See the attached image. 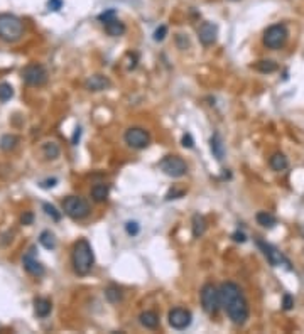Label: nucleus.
<instances>
[{
    "label": "nucleus",
    "instance_id": "obj_1",
    "mask_svg": "<svg viewBox=\"0 0 304 334\" xmlns=\"http://www.w3.org/2000/svg\"><path fill=\"white\" fill-rule=\"evenodd\" d=\"M220 295H221V307L225 309L230 321L236 324V326H242V324L247 322V319L250 316V309L242 289L235 282H225L220 287Z\"/></svg>",
    "mask_w": 304,
    "mask_h": 334
},
{
    "label": "nucleus",
    "instance_id": "obj_2",
    "mask_svg": "<svg viewBox=\"0 0 304 334\" xmlns=\"http://www.w3.org/2000/svg\"><path fill=\"white\" fill-rule=\"evenodd\" d=\"M71 265H73L75 274L80 275V277L88 275L91 272V269H93L95 265L93 248H91L90 241L86 238H80L73 245V250H71Z\"/></svg>",
    "mask_w": 304,
    "mask_h": 334
},
{
    "label": "nucleus",
    "instance_id": "obj_3",
    "mask_svg": "<svg viewBox=\"0 0 304 334\" xmlns=\"http://www.w3.org/2000/svg\"><path fill=\"white\" fill-rule=\"evenodd\" d=\"M24 36V22L14 14H0V41L14 44Z\"/></svg>",
    "mask_w": 304,
    "mask_h": 334
},
{
    "label": "nucleus",
    "instance_id": "obj_4",
    "mask_svg": "<svg viewBox=\"0 0 304 334\" xmlns=\"http://www.w3.org/2000/svg\"><path fill=\"white\" fill-rule=\"evenodd\" d=\"M63 211L71 220L81 221L90 215V205L85 197L81 196H68L63 199Z\"/></svg>",
    "mask_w": 304,
    "mask_h": 334
},
{
    "label": "nucleus",
    "instance_id": "obj_5",
    "mask_svg": "<svg viewBox=\"0 0 304 334\" xmlns=\"http://www.w3.org/2000/svg\"><path fill=\"white\" fill-rule=\"evenodd\" d=\"M200 299H201V306L203 311L210 316H216L221 307V295H220V289H216L213 284H205L201 287L200 292Z\"/></svg>",
    "mask_w": 304,
    "mask_h": 334
},
{
    "label": "nucleus",
    "instance_id": "obj_6",
    "mask_svg": "<svg viewBox=\"0 0 304 334\" xmlns=\"http://www.w3.org/2000/svg\"><path fill=\"white\" fill-rule=\"evenodd\" d=\"M287 37H289V32L286 26H284V24H274V26L265 29L262 41L265 47L276 51V49H281V47L286 44Z\"/></svg>",
    "mask_w": 304,
    "mask_h": 334
},
{
    "label": "nucleus",
    "instance_id": "obj_7",
    "mask_svg": "<svg viewBox=\"0 0 304 334\" xmlns=\"http://www.w3.org/2000/svg\"><path fill=\"white\" fill-rule=\"evenodd\" d=\"M124 140L130 149L144 151V149H147L151 145V133L142 127H130L125 130Z\"/></svg>",
    "mask_w": 304,
    "mask_h": 334
},
{
    "label": "nucleus",
    "instance_id": "obj_8",
    "mask_svg": "<svg viewBox=\"0 0 304 334\" xmlns=\"http://www.w3.org/2000/svg\"><path fill=\"white\" fill-rule=\"evenodd\" d=\"M22 81L27 86H42L47 83V71L39 62H32L22 70Z\"/></svg>",
    "mask_w": 304,
    "mask_h": 334
},
{
    "label": "nucleus",
    "instance_id": "obj_9",
    "mask_svg": "<svg viewBox=\"0 0 304 334\" xmlns=\"http://www.w3.org/2000/svg\"><path fill=\"white\" fill-rule=\"evenodd\" d=\"M159 167L169 177H183L188 172V164L179 156H166L159 164Z\"/></svg>",
    "mask_w": 304,
    "mask_h": 334
},
{
    "label": "nucleus",
    "instance_id": "obj_10",
    "mask_svg": "<svg viewBox=\"0 0 304 334\" xmlns=\"http://www.w3.org/2000/svg\"><path fill=\"white\" fill-rule=\"evenodd\" d=\"M167 321H169V326L172 329H176V331H185V329L191 326L193 314L185 307H174L169 311Z\"/></svg>",
    "mask_w": 304,
    "mask_h": 334
},
{
    "label": "nucleus",
    "instance_id": "obj_11",
    "mask_svg": "<svg viewBox=\"0 0 304 334\" xmlns=\"http://www.w3.org/2000/svg\"><path fill=\"white\" fill-rule=\"evenodd\" d=\"M257 246L260 250H262V253L265 258L269 260V263L272 265V267H281V265H287V269L291 270V267H289V260L284 256L281 251H279L276 246L267 243V241H262V240H257Z\"/></svg>",
    "mask_w": 304,
    "mask_h": 334
},
{
    "label": "nucleus",
    "instance_id": "obj_12",
    "mask_svg": "<svg viewBox=\"0 0 304 334\" xmlns=\"http://www.w3.org/2000/svg\"><path fill=\"white\" fill-rule=\"evenodd\" d=\"M22 265H24V270H26L27 274L34 275V277L44 275V265L36 258V246H31L27 253L22 256Z\"/></svg>",
    "mask_w": 304,
    "mask_h": 334
},
{
    "label": "nucleus",
    "instance_id": "obj_13",
    "mask_svg": "<svg viewBox=\"0 0 304 334\" xmlns=\"http://www.w3.org/2000/svg\"><path fill=\"white\" fill-rule=\"evenodd\" d=\"M218 37V27L213 22H201L198 27V39L203 46H213Z\"/></svg>",
    "mask_w": 304,
    "mask_h": 334
},
{
    "label": "nucleus",
    "instance_id": "obj_14",
    "mask_svg": "<svg viewBox=\"0 0 304 334\" xmlns=\"http://www.w3.org/2000/svg\"><path fill=\"white\" fill-rule=\"evenodd\" d=\"M110 86V80L103 75H93L85 81V88L88 91H103Z\"/></svg>",
    "mask_w": 304,
    "mask_h": 334
},
{
    "label": "nucleus",
    "instance_id": "obj_15",
    "mask_svg": "<svg viewBox=\"0 0 304 334\" xmlns=\"http://www.w3.org/2000/svg\"><path fill=\"white\" fill-rule=\"evenodd\" d=\"M210 149H211V154H213V157L216 159V161H223V157H225V145H223V140H221V135L218 132H215L213 135H211Z\"/></svg>",
    "mask_w": 304,
    "mask_h": 334
},
{
    "label": "nucleus",
    "instance_id": "obj_16",
    "mask_svg": "<svg viewBox=\"0 0 304 334\" xmlns=\"http://www.w3.org/2000/svg\"><path fill=\"white\" fill-rule=\"evenodd\" d=\"M51 311H52L51 301H47V299H44V297L34 299V314H36L37 317L44 319V317L49 316Z\"/></svg>",
    "mask_w": 304,
    "mask_h": 334
},
{
    "label": "nucleus",
    "instance_id": "obj_17",
    "mask_svg": "<svg viewBox=\"0 0 304 334\" xmlns=\"http://www.w3.org/2000/svg\"><path fill=\"white\" fill-rule=\"evenodd\" d=\"M103 26H105V32H107L110 37H120V36H124L125 31H127L125 24L120 22L117 17H113L112 21H108L107 24H103Z\"/></svg>",
    "mask_w": 304,
    "mask_h": 334
},
{
    "label": "nucleus",
    "instance_id": "obj_18",
    "mask_svg": "<svg viewBox=\"0 0 304 334\" xmlns=\"http://www.w3.org/2000/svg\"><path fill=\"white\" fill-rule=\"evenodd\" d=\"M91 199H93L95 203H105L107 201V197L110 194V186L105 182H98L95 184L93 187H91Z\"/></svg>",
    "mask_w": 304,
    "mask_h": 334
},
{
    "label": "nucleus",
    "instance_id": "obj_19",
    "mask_svg": "<svg viewBox=\"0 0 304 334\" xmlns=\"http://www.w3.org/2000/svg\"><path fill=\"white\" fill-rule=\"evenodd\" d=\"M269 166H270L272 171L282 172V171H286V169L289 167V161H287V157L284 156L282 152H276V154H272V156H270Z\"/></svg>",
    "mask_w": 304,
    "mask_h": 334
},
{
    "label": "nucleus",
    "instance_id": "obj_20",
    "mask_svg": "<svg viewBox=\"0 0 304 334\" xmlns=\"http://www.w3.org/2000/svg\"><path fill=\"white\" fill-rule=\"evenodd\" d=\"M139 321L146 329H156L159 326V314L156 311H144L139 316Z\"/></svg>",
    "mask_w": 304,
    "mask_h": 334
},
{
    "label": "nucleus",
    "instance_id": "obj_21",
    "mask_svg": "<svg viewBox=\"0 0 304 334\" xmlns=\"http://www.w3.org/2000/svg\"><path fill=\"white\" fill-rule=\"evenodd\" d=\"M42 154H44V157L47 159V161H54V159H57L59 157V154H61V149H59V145H57L56 142H44L42 144Z\"/></svg>",
    "mask_w": 304,
    "mask_h": 334
},
{
    "label": "nucleus",
    "instance_id": "obj_22",
    "mask_svg": "<svg viewBox=\"0 0 304 334\" xmlns=\"http://www.w3.org/2000/svg\"><path fill=\"white\" fill-rule=\"evenodd\" d=\"M191 228H193V236H195V238H200V236L205 235V231H206V220L201 215H195L193 216Z\"/></svg>",
    "mask_w": 304,
    "mask_h": 334
},
{
    "label": "nucleus",
    "instance_id": "obj_23",
    "mask_svg": "<svg viewBox=\"0 0 304 334\" xmlns=\"http://www.w3.org/2000/svg\"><path fill=\"white\" fill-rule=\"evenodd\" d=\"M19 144V137L14 133H6L2 139H0V149H2L4 152H11L14 149L17 147Z\"/></svg>",
    "mask_w": 304,
    "mask_h": 334
},
{
    "label": "nucleus",
    "instance_id": "obj_24",
    "mask_svg": "<svg viewBox=\"0 0 304 334\" xmlns=\"http://www.w3.org/2000/svg\"><path fill=\"white\" fill-rule=\"evenodd\" d=\"M257 223L260 226H264V228H274L277 225V218L267 211H260L257 213Z\"/></svg>",
    "mask_w": 304,
    "mask_h": 334
},
{
    "label": "nucleus",
    "instance_id": "obj_25",
    "mask_svg": "<svg viewBox=\"0 0 304 334\" xmlns=\"http://www.w3.org/2000/svg\"><path fill=\"white\" fill-rule=\"evenodd\" d=\"M39 243L44 246L46 250H54L56 248V236L54 233H51L49 230L42 231L39 235Z\"/></svg>",
    "mask_w": 304,
    "mask_h": 334
},
{
    "label": "nucleus",
    "instance_id": "obj_26",
    "mask_svg": "<svg viewBox=\"0 0 304 334\" xmlns=\"http://www.w3.org/2000/svg\"><path fill=\"white\" fill-rule=\"evenodd\" d=\"M255 70L264 73V75H270V73L277 71V64L272 59H262V61L255 62Z\"/></svg>",
    "mask_w": 304,
    "mask_h": 334
},
{
    "label": "nucleus",
    "instance_id": "obj_27",
    "mask_svg": "<svg viewBox=\"0 0 304 334\" xmlns=\"http://www.w3.org/2000/svg\"><path fill=\"white\" fill-rule=\"evenodd\" d=\"M105 297L108 299V302L117 304V302L122 301L124 294H122V290H120V287H117V285H110V287H107V290H105Z\"/></svg>",
    "mask_w": 304,
    "mask_h": 334
},
{
    "label": "nucleus",
    "instance_id": "obj_28",
    "mask_svg": "<svg viewBox=\"0 0 304 334\" xmlns=\"http://www.w3.org/2000/svg\"><path fill=\"white\" fill-rule=\"evenodd\" d=\"M14 96V88L11 83H0V103H6Z\"/></svg>",
    "mask_w": 304,
    "mask_h": 334
},
{
    "label": "nucleus",
    "instance_id": "obj_29",
    "mask_svg": "<svg viewBox=\"0 0 304 334\" xmlns=\"http://www.w3.org/2000/svg\"><path fill=\"white\" fill-rule=\"evenodd\" d=\"M42 210H44L46 215L49 216V218H52L54 221H59V220H61V213L57 211L52 205H49V203H44V205H42Z\"/></svg>",
    "mask_w": 304,
    "mask_h": 334
},
{
    "label": "nucleus",
    "instance_id": "obj_30",
    "mask_svg": "<svg viewBox=\"0 0 304 334\" xmlns=\"http://www.w3.org/2000/svg\"><path fill=\"white\" fill-rule=\"evenodd\" d=\"M125 231H127L129 236H137L139 231H141V226H139L137 221H127L125 223Z\"/></svg>",
    "mask_w": 304,
    "mask_h": 334
},
{
    "label": "nucleus",
    "instance_id": "obj_31",
    "mask_svg": "<svg viewBox=\"0 0 304 334\" xmlns=\"http://www.w3.org/2000/svg\"><path fill=\"white\" fill-rule=\"evenodd\" d=\"M166 36H167V27L166 26H159L156 31H154V41H157V42L166 39Z\"/></svg>",
    "mask_w": 304,
    "mask_h": 334
},
{
    "label": "nucleus",
    "instance_id": "obj_32",
    "mask_svg": "<svg viewBox=\"0 0 304 334\" xmlns=\"http://www.w3.org/2000/svg\"><path fill=\"white\" fill-rule=\"evenodd\" d=\"M113 17H117V14H115L113 9H108V11H105V12H101V14H100V16H98V21H100L101 24H107L108 21H112Z\"/></svg>",
    "mask_w": 304,
    "mask_h": 334
},
{
    "label": "nucleus",
    "instance_id": "obj_33",
    "mask_svg": "<svg viewBox=\"0 0 304 334\" xmlns=\"http://www.w3.org/2000/svg\"><path fill=\"white\" fill-rule=\"evenodd\" d=\"M185 196V189H171L167 192V196H166V199L167 201H171V199H179V197H183Z\"/></svg>",
    "mask_w": 304,
    "mask_h": 334
},
{
    "label": "nucleus",
    "instance_id": "obj_34",
    "mask_svg": "<svg viewBox=\"0 0 304 334\" xmlns=\"http://www.w3.org/2000/svg\"><path fill=\"white\" fill-rule=\"evenodd\" d=\"M282 307H284V311H291V309L294 307V299H292L289 294L284 295V299H282Z\"/></svg>",
    "mask_w": 304,
    "mask_h": 334
},
{
    "label": "nucleus",
    "instance_id": "obj_35",
    "mask_svg": "<svg viewBox=\"0 0 304 334\" xmlns=\"http://www.w3.org/2000/svg\"><path fill=\"white\" fill-rule=\"evenodd\" d=\"M63 7V0H47V9L52 12H57Z\"/></svg>",
    "mask_w": 304,
    "mask_h": 334
},
{
    "label": "nucleus",
    "instance_id": "obj_36",
    "mask_svg": "<svg viewBox=\"0 0 304 334\" xmlns=\"http://www.w3.org/2000/svg\"><path fill=\"white\" fill-rule=\"evenodd\" d=\"M32 221H34V213L32 211H26L24 215L21 216V223L22 225H32Z\"/></svg>",
    "mask_w": 304,
    "mask_h": 334
},
{
    "label": "nucleus",
    "instance_id": "obj_37",
    "mask_svg": "<svg viewBox=\"0 0 304 334\" xmlns=\"http://www.w3.org/2000/svg\"><path fill=\"white\" fill-rule=\"evenodd\" d=\"M231 240L236 241V243H245V241H247V236H245L244 231H235V233L231 235Z\"/></svg>",
    "mask_w": 304,
    "mask_h": 334
},
{
    "label": "nucleus",
    "instance_id": "obj_38",
    "mask_svg": "<svg viewBox=\"0 0 304 334\" xmlns=\"http://www.w3.org/2000/svg\"><path fill=\"white\" fill-rule=\"evenodd\" d=\"M183 147H186V149H193V145H195V142H193V137L190 133H186V135H183Z\"/></svg>",
    "mask_w": 304,
    "mask_h": 334
},
{
    "label": "nucleus",
    "instance_id": "obj_39",
    "mask_svg": "<svg viewBox=\"0 0 304 334\" xmlns=\"http://www.w3.org/2000/svg\"><path fill=\"white\" fill-rule=\"evenodd\" d=\"M56 182H57L56 177L47 179V181H42V182H41V187H44V189H49V187H54V186H56Z\"/></svg>",
    "mask_w": 304,
    "mask_h": 334
},
{
    "label": "nucleus",
    "instance_id": "obj_40",
    "mask_svg": "<svg viewBox=\"0 0 304 334\" xmlns=\"http://www.w3.org/2000/svg\"><path fill=\"white\" fill-rule=\"evenodd\" d=\"M80 135H81V128L78 127L75 130V135H73V140H71V142H73V145H76L78 144V140H80Z\"/></svg>",
    "mask_w": 304,
    "mask_h": 334
},
{
    "label": "nucleus",
    "instance_id": "obj_41",
    "mask_svg": "<svg viewBox=\"0 0 304 334\" xmlns=\"http://www.w3.org/2000/svg\"><path fill=\"white\" fill-rule=\"evenodd\" d=\"M230 2H236V0H230Z\"/></svg>",
    "mask_w": 304,
    "mask_h": 334
}]
</instances>
